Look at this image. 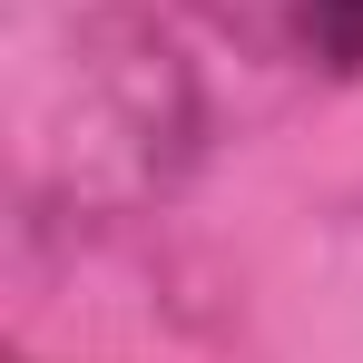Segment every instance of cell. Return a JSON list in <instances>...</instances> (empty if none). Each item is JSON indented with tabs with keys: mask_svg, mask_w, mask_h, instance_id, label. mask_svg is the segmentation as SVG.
<instances>
[{
	"mask_svg": "<svg viewBox=\"0 0 363 363\" xmlns=\"http://www.w3.org/2000/svg\"><path fill=\"white\" fill-rule=\"evenodd\" d=\"M304 30L334 69H363V0H304Z\"/></svg>",
	"mask_w": 363,
	"mask_h": 363,
	"instance_id": "obj_1",
	"label": "cell"
}]
</instances>
